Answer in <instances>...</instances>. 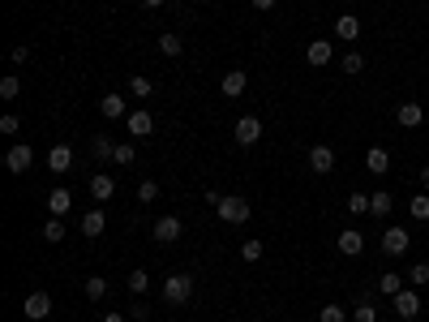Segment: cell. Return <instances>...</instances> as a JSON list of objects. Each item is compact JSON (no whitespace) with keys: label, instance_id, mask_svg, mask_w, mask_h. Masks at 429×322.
<instances>
[{"label":"cell","instance_id":"cell-8","mask_svg":"<svg viewBox=\"0 0 429 322\" xmlns=\"http://www.w3.org/2000/svg\"><path fill=\"white\" fill-rule=\"evenodd\" d=\"M309 168L318 172V177H326V172H335V151L326 142H318L314 151H309Z\"/></svg>","mask_w":429,"mask_h":322},{"label":"cell","instance_id":"cell-23","mask_svg":"<svg viewBox=\"0 0 429 322\" xmlns=\"http://www.w3.org/2000/svg\"><path fill=\"white\" fill-rule=\"evenodd\" d=\"M159 52H163V56H181V52H185V43H181V35H172V31H163V35H159Z\"/></svg>","mask_w":429,"mask_h":322},{"label":"cell","instance_id":"cell-24","mask_svg":"<svg viewBox=\"0 0 429 322\" xmlns=\"http://www.w3.org/2000/svg\"><path fill=\"white\" fill-rule=\"evenodd\" d=\"M43 241H47V245H60V241H65V219H56V215L47 219V224H43Z\"/></svg>","mask_w":429,"mask_h":322},{"label":"cell","instance_id":"cell-29","mask_svg":"<svg viewBox=\"0 0 429 322\" xmlns=\"http://www.w3.org/2000/svg\"><path fill=\"white\" fill-rule=\"evenodd\" d=\"M339 69H343V73H361V69H365V56H361V52H343V56H339Z\"/></svg>","mask_w":429,"mask_h":322},{"label":"cell","instance_id":"cell-25","mask_svg":"<svg viewBox=\"0 0 429 322\" xmlns=\"http://www.w3.org/2000/svg\"><path fill=\"white\" fill-rule=\"evenodd\" d=\"M399 288H403V280H399V271H387V275L378 280V292H382V296H395Z\"/></svg>","mask_w":429,"mask_h":322},{"label":"cell","instance_id":"cell-42","mask_svg":"<svg viewBox=\"0 0 429 322\" xmlns=\"http://www.w3.org/2000/svg\"><path fill=\"white\" fill-rule=\"evenodd\" d=\"M249 5H254V9H262V13H266V9H275V5H280V0H249Z\"/></svg>","mask_w":429,"mask_h":322},{"label":"cell","instance_id":"cell-34","mask_svg":"<svg viewBox=\"0 0 429 322\" xmlns=\"http://www.w3.org/2000/svg\"><path fill=\"white\" fill-rule=\"evenodd\" d=\"M352 318H357V322H378V305H373V301H361L357 309H352Z\"/></svg>","mask_w":429,"mask_h":322},{"label":"cell","instance_id":"cell-12","mask_svg":"<svg viewBox=\"0 0 429 322\" xmlns=\"http://www.w3.org/2000/svg\"><path fill=\"white\" fill-rule=\"evenodd\" d=\"M47 168H52V172H56V177H65V172L73 168V151H69V146H65V142H56V146H52V151H47Z\"/></svg>","mask_w":429,"mask_h":322},{"label":"cell","instance_id":"cell-13","mask_svg":"<svg viewBox=\"0 0 429 322\" xmlns=\"http://www.w3.org/2000/svg\"><path fill=\"white\" fill-rule=\"evenodd\" d=\"M245 86H249L245 69H232V73H223V82H219V90L228 95V99H241V95H245Z\"/></svg>","mask_w":429,"mask_h":322},{"label":"cell","instance_id":"cell-21","mask_svg":"<svg viewBox=\"0 0 429 322\" xmlns=\"http://www.w3.org/2000/svg\"><path fill=\"white\" fill-rule=\"evenodd\" d=\"M335 35L343 39V43H352V39H361V22L352 17V13H343V17H335Z\"/></svg>","mask_w":429,"mask_h":322},{"label":"cell","instance_id":"cell-26","mask_svg":"<svg viewBox=\"0 0 429 322\" xmlns=\"http://www.w3.org/2000/svg\"><path fill=\"white\" fill-rule=\"evenodd\" d=\"M86 296H90V301H104V296H108V280L104 275H90L86 280Z\"/></svg>","mask_w":429,"mask_h":322},{"label":"cell","instance_id":"cell-31","mask_svg":"<svg viewBox=\"0 0 429 322\" xmlns=\"http://www.w3.org/2000/svg\"><path fill=\"white\" fill-rule=\"evenodd\" d=\"M90 151H95V159H112V151H116V146L104 138V134H95V142H90Z\"/></svg>","mask_w":429,"mask_h":322},{"label":"cell","instance_id":"cell-9","mask_svg":"<svg viewBox=\"0 0 429 322\" xmlns=\"http://www.w3.org/2000/svg\"><path fill=\"white\" fill-rule=\"evenodd\" d=\"M150 236H155L159 245L181 241V219H176V215H163V219H155V232H150Z\"/></svg>","mask_w":429,"mask_h":322},{"label":"cell","instance_id":"cell-27","mask_svg":"<svg viewBox=\"0 0 429 322\" xmlns=\"http://www.w3.org/2000/svg\"><path fill=\"white\" fill-rule=\"evenodd\" d=\"M129 95H133V99H150V95H155V86H150V78H142V73H138V78H129Z\"/></svg>","mask_w":429,"mask_h":322},{"label":"cell","instance_id":"cell-40","mask_svg":"<svg viewBox=\"0 0 429 322\" xmlns=\"http://www.w3.org/2000/svg\"><path fill=\"white\" fill-rule=\"evenodd\" d=\"M0 134H17V116H13V112L0 116Z\"/></svg>","mask_w":429,"mask_h":322},{"label":"cell","instance_id":"cell-5","mask_svg":"<svg viewBox=\"0 0 429 322\" xmlns=\"http://www.w3.org/2000/svg\"><path fill=\"white\" fill-rule=\"evenodd\" d=\"M232 138H236L241 146H254V142L262 138V120H258V116H241L236 125H232Z\"/></svg>","mask_w":429,"mask_h":322},{"label":"cell","instance_id":"cell-2","mask_svg":"<svg viewBox=\"0 0 429 322\" xmlns=\"http://www.w3.org/2000/svg\"><path fill=\"white\" fill-rule=\"evenodd\" d=\"M412 250V232H403V228H387L382 232V254L387 258H403Z\"/></svg>","mask_w":429,"mask_h":322},{"label":"cell","instance_id":"cell-41","mask_svg":"<svg viewBox=\"0 0 429 322\" xmlns=\"http://www.w3.org/2000/svg\"><path fill=\"white\" fill-rule=\"evenodd\" d=\"M9 61H13V65H26V61H31V52H26V47H13Z\"/></svg>","mask_w":429,"mask_h":322},{"label":"cell","instance_id":"cell-35","mask_svg":"<svg viewBox=\"0 0 429 322\" xmlns=\"http://www.w3.org/2000/svg\"><path fill=\"white\" fill-rule=\"evenodd\" d=\"M408 280H412L416 288H421V284H429V262H412V266H408Z\"/></svg>","mask_w":429,"mask_h":322},{"label":"cell","instance_id":"cell-7","mask_svg":"<svg viewBox=\"0 0 429 322\" xmlns=\"http://www.w3.org/2000/svg\"><path fill=\"white\" fill-rule=\"evenodd\" d=\"M305 61H309L314 69H322V65H331V61H335V43H331V39H314V43L305 47Z\"/></svg>","mask_w":429,"mask_h":322},{"label":"cell","instance_id":"cell-6","mask_svg":"<svg viewBox=\"0 0 429 322\" xmlns=\"http://www.w3.org/2000/svg\"><path fill=\"white\" fill-rule=\"evenodd\" d=\"M335 250H339L343 258H357V254H365V236H361L357 228H343V232L335 236Z\"/></svg>","mask_w":429,"mask_h":322},{"label":"cell","instance_id":"cell-45","mask_svg":"<svg viewBox=\"0 0 429 322\" xmlns=\"http://www.w3.org/2000/svg\"><path fill=\"white\" fill-rule=\"evenodd\" d=\"M104 322H124V314H104Z\"/></svg>","mask_w":429,"mask_h":322},{"label":"cell","instance_id":"cell-30","mask_svg":"<svg viewBox=\"0 0 429 322\" xmlns=\"http://www.w3.org/2000/svg\"><path fill=\"white\" fill-rule=\"evenodd\" d=\"M146 288H150V275H146L142 266H133V271H129V292H138V296H142Z\"/></svg>","mask_w":429,"mask_h":322},{"label":"cell","instance_id":"cell-3","mask_svg":"<svg viewBox=\"0 0 429 322\" xmlns=\"http://www.w3.org/2000/svg\"><path fill=\"white\" fill-rule=\"evenodd\" d=\"M215 211H219L223 224H245V219H249V202H245V198H236V193H228Z\"/></svg>","mask_w":429,"mask_h":322},{"label":"cell","instance_id":"cell-28","mask_svg":"<svg viewBox=\"0 0 429 322\" xmlns=\"http://www.w3.org/2000/svg\"><path fill=\"white\" fill-rule=\"evenodd\" d=\"M262 254H266L262 241H245V245H241V258H245V262H262Z\"/></svg>","mask_w":429,"mask_h":322},{"label":"cell","instance_id":"cell-1","mask_svg":"<svg viewBox=\"0 0 429 322\" xmlns=\"http://www.w3.org/2000/svg\"><path fill=\"white\" fill-rule=\"evenodd\" d=\"M193 296V275H185V271H176V275L163 280V301L168 305H185Z\"/></svg>","mask_w":429,"mask_h":322},{"label":"cell","instance_id":"cell-19","mask_svg":"<svg viewBox=\"0 0 429 322\" xmlns=\"http://www.w3.org/2000/svg\"><path fill=\"white\" fill-rule=\"evenodd\" d=\"M155 134V116L150 112H133L129 116V138H150Z\"/></svg>","mask_w":429,"mask_h":322},{"label":"cell","instance_id":"cell-38","mask_svg":"<svg viewBox=\"0 0 429 322\" xmlns=\"http://www.w3.org/2000/svg\"><path fill=\"white\" fill-rule=\"evenodd\" d=\"M155 198H159V185H155V181H142V185H138V202H155Z\"/></svg>","mask_w":429,"mask_h":322},{"label":"cell","instance_id":"cell-32","mask_svg":"<svg viewBox=\"0 0 429 322\" xmlns=\"http://www.w3.org/2000/svg\"><path fill=\"white\" fill-rule=\"evenodd\" d=\"M348 211L352 215H369V193H348Z\"/></svg>","mask_w":429,"mask_h":322},{"label":"cell","instance_id":"cell-36","mask_svg":"<svg viewBox=\"0 0 429 322\" xmlns=\"http://www.w3.org/2000/svg\"><path fill=\"white\" fill-rule=\"evenodd\" d=\"M112 159H116V163H124V168H129V163L138 159V151H133V142H124V146H116V151H112Z\"/></svg>","mask_w":429,"mask_h":322},{"label":"cell","instance_id":"cell-37","mask_svg":"<svg viewBox=\"0 0 429 322\" xmlns=\"http://www.w3.org/2000/svg\"><path fill=\"white\" fill-rule=\"evenodd\" d=\"M318 322H348V314H343L339 305H322V314H318Z\"/></svg>","mask_w":429,"mask_h":322},{"label":"cell","instance_id":"cell-43","mask_svg":"<svg viewBox=\"0 0 429 322\" xmlns=\"http://www.w3.org/2000/svg\"><path fill=\"white\" fill-rule=\"evenodd\" d=\"M421 185H425V189H429V163H425V168H421Z\"/></svg>","mask_w":429,"mask_h":322},{"label":"cell","instance_id":"cell-22","mask_svg":"<svg viewBox=\"0 0 429 322\" xmlns=\"http://www.w3.org/2000/svg\"><path fill=\"white\" fill-rule=\"evenodd\" d=\"M99 112H104L108 120H120L124 116V95H104L99 99Z\"/></svg>","mask_w":429,"mask_h":322},{"label":"cell","instance_id":"cell-4","mask_svg":"<svg viewBox=\"0 0 429 322\" xmlns=\"http://www.w3.org/2000/svg\"><path fill=\"white\" fill-rule=\"evenodd\" d=\"M391 305H395L399 318H416V314H421V292H416V288H399V292L391 296Z\"/></svg>","mask_w":429,"mask_h":322},{"label":"cell","instance_id":"cell-18","mask_svg":"<svg viewBox=\"0 0 429 322\" xmlns=\"http://www.w3.org/2000/svg\"><path fill=\"white\" fill-rule=\"evenodd\" d=\"M395 120H399V125H403V129H416V125H421V120H425V108H421V104H399V112H395Z\"/></svg>","mask_w":429,"mask_h":322},{"label":"cell","instance_id":"cell-11","mask_svg":"<svg viewBox=\"0 0 429 322\" xmlns=\"http://www.w3.org/2000/svg\"><path fill=\"white\" fill-rule=\"evenodd\" d=\"M35 163V151H31V146H13V151L5 155V168L13 172V177H22V172H26Z\"/></svg>","mask_w":429,"mask_h":322},{"label":"cell","instance_id":"cell-15","mask_svg":"<svg viewBox=\"0 0 429 322\" xmlns=\"http://www.w3.org/2000/svg\"><path fill=\"white\" fill-rule=\"evenodd\" d=\"M69 207H73V193H69V189H60V185H56L52 193H47V211H52L56 219H65V215H69Z\"/></svg>","mask_w":429,"mask_h":322},{"label":"cell","instance_id":"cell-44","mask_svg":"<svg viewBox=\"0 0 429 322\" xmlns=\"http://www.w3.org/2000/svg\"><path fill=\"white\" fill-rule=\"evenodd\" d=\"M163 5V0H142V9H159Z\"/></svg>","mask_w":429,"mask_h":322},{"label":"cell","instance_id":"cell-20","mask_svg":"<svg viewBox=\"0 0 429 322\" xmlns=\"http://www.w3.org/2000/svg\"><path fill=\"white\" fill-rule=\"evenodd\" d=\"M104 228H108V219H104V211H99V207L82 215V232H86L90 241H95V236H104Z\"/></svg>","mask_w":429,"mask_h":322},{"label":"cell","instance_id":"cell-17","mask_svg":"<svg viewBox=\"0 0 429 322\" xmlns=\"http://www.w3.org/2000/svg\"><path fill=\"white\" fill-rule=\"evenodd\" d=\"M391 211H395V198H391L387 189H378V193H369V215H373V219H387Z\"/></svg>","mask_w":429,"mask_h":322},{"label":"cell","instance_id":"cell-16","mask_svg":"<svg viewBox=\"0 0 429 322\" xmlns=\"http://www.w3.org/2000/svg\"><path fill=\"white\" fill-rule=\"evenodd\" d=\"M365 168L373 172V177H387V172H391V155L382 151V146H369V155H365Z\"/></svg>","mask_w":429,"mask_h":322},{"label":"cell","instance_id":"cell-14","mask_svg":"<svg viewBox=\"0 0 429 322\" xmlns=\"http://www.w3.org/2000/svg\"><path fill=\"white\" fill-rule=\"evenodd\" d=\"M112 193H116V181L108 177V172H95V177H90V198H95V202H108Z\"/></svg>","mask_w":429,"mask_h":322},{"label":"cell","instance_id":"cell-39","mask_svg":"<svg viewBox=\"0 0 429 322\" xmlns=\"http://www.w3.org/2000/svg\"><path fill=\"white\" fill-rule=\"evenodd\" d=\"M17 90H22L17 78H0V99H17Z\"/></svg>","mask_w":429,"mask_h":322},{"label":"cell","instance_id":"cell-10","mask_svg":"<svg viewBox=\"0 0 429 322\" xmlns=\"http://www.w3.org/2000/svg\"><path fill=\"white\" fill-rule=\"evenodd\" d=\"M22 309H26V318H35V322H43L47 314H52V296L47 292H31L26 301H22Z\"/></svg>","mask_w":429,"mask_h":322},{"label":"cell","instance_id":"cell-33","mask_svg":"<svg viewBox=\"0 0 429 322\" xmlns=\"http://www.w3.org/2000/svg\"><path fill=\"white\" fill-rule=\"evenodd\" d=\"M408 211H412V219H429V193H416L408 202Z\"/></svg>","mask_w":429,"mask_h":322}]
</instances>
